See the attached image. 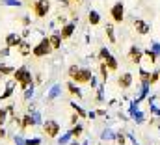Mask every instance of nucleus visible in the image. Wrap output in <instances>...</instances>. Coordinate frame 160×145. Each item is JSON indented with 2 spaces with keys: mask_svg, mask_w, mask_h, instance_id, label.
<instances>
[{
  "mask_svg": "<svg viewBox=\"0 0 160 145\" xmlns=\"http://www.w3.org/2000/svg\"><path fill=\"white\" fill-rule=\"evenodd\" d=\"M99 69H101V76H102V80L106 82V80H108V74H110V69L106 67V63H104V62H101Z\"/></svg>",
  "mask_w": 160,
  "mask_h": 145,
  "instance_id": "aec40b11",
  "label": "nucleus"
},
{
  "mask_svg": "<svg viewBox=\"0 0 160 145\" xmlns=\"http://www.w3.org/2000/svg\"><path fill=\"white\" fill-rule=\"evenodd\" d=\"M110 17H112L114 22H123V19H125V6H123V2H116L112 6Z\"/></svg>",
  "mask_w": 160,
  "mask_h": 145,
  "instance_id": "423d86ee",
  "label": "nucleus"
},
{
  "mask_svg": "<svg viewBox=\"0 0 160 145\" xmlns=\"http://www.w3.org/2000/svg\"><path fill=\"white\" fill-rule=\"evenodd\" d=\"M157 82H160V72H158V69L151 72V78H149V84H157Z\"/></svg>",
  "mask_w": 160,
  "mask_h": 145,
  "instance_id": "5701e85b",
  "label": "nucleus"
},
{
  "mask_svg": "<svg viewBox=\"0 0 160 145\" xmlns=\"http://www.w3.org/2000/svg\"><path fill=\"white\" fill-rule=\"evenodd\" d=\"M43 130H45V134H47L48 138H56V136L62 132V127H60L58 121H54V119H47V121L43 123Z\"/></svg>",
  "mask_w": 160,
  "mask_h": 145,
  "instance_id": "39448f33",
  "label": "nucleus"
},
{
  "mask_svg": "<svg viewBox=\"0 0 160 145\" xmlns=\"http://www.w3.org/2000/svg\"><path fill=\"white\" fill-rule=\"evenodd\" d=\"M75 2H80V0H75Z\"/></svg>",
  "mask_w": 160,
  "mask_h": 145,
  "instance_id": "4c0bfd02",
  "label": "nucleus"
},
{
  "mask_svg": "<svg viewBox=\"0 0 160 145\" xmlns=\"http://www.w3.org/2000/svg\"><path fill=\"white\" fill-rule=\"evenodd\" d=\"M116 143L118 145H125V136H123V134H116Z\"/></svg>",
  "mask_w": 160,
  "mask_h": 145,
  "instance_id": "bb28decb",
  "label": "nucleus"
},
{
  "mask_svg": "<svg viewBox=\"0 0 160 145\" xmlns=\"http://www.w3.org/2000/svg\"><path fill=\"white\" fill-rule=\"evenodd\" d=\"M151 48L157 52V56H160V45H158V43H151Z\"/></svg>",
  "mask_w": 160,
  "mask_h": 145,
  "instance_id": "c756f323",
  "label": "nucleus"
},
{
  "mask_svg": "<svg viewBox=\"0 0 160 145\" xmlns=\"http://www.w3.org/2000/svg\"><path fill=\"white\" fill-rule=\"evenodd\" d=\"M48 41H50V45H52L54 50H58V48L62 47V36H60V34H52V36L48 37Z\"/></svg>",
  "mask_w": 160,
  "mask_h": 145,
  "instance_id": "f3484780",
  "label": "nucleus"
},
{
  "mask_svg": "<svg viewBox=\"0 0 160 145\" xmlns=\"http://www.w3.org/2000/svg\"><path fill=\"white\" fill-rule=\"evenodd\" d=\"M106 138H108V140H116V136H114L110 130H104V132H102V140H106Z\"/></svg>",
  "mask_w": 160,
  "mask_h": 145,
  "instance_id": "a878e982",
  "label": "nucleus"
},
{
  "mask_svg": "<svg viewBox=\"0 0 160 145\" xmlns=\"http://www.w3.org/2000/svg\"><path fill=\"white\" fill-rule=\"evenodd\" d=\"M69 78L77 84H89L91 78H93V72L86 67H77V65H71L69 67Z\"/></svg>",
  "mask_w": 160,
  "mask_h": 145,
  "instance_id": "f257e3e1",
  "label": "nucleus"
},
{
  "mask_svg": "<svg viewBox=\"0 0 160 145\" xmlns=\"http://www.w3.org/2000/svg\"><path fill=\"white\" fill-rule=\"evenodd\" d=\"M75 30H77V22H65V24L62 26L60 36H62V39H69V37L75 34Z\"/></svg>",
  "mask_w": 160,
  "mask_h": 145,
  "instance_id": "9d476101",
  "label": "nucleus"
},
{
  "mask_svg": "<svg viewBox=\"0 0 160 145\" xmlns=\"http://www.w3.org/2000/svg\"><path fill=\"white\" fill-rule=\"evenodd\" d=\"M11 89H13V88H11V86H8V89H6V93L2 95V99H8V97L11 95Z\"/></svg>",
  "mask_w": 160,
  "mask_h": 145,
  "instance_id": "72a5a7b5",
  "label": "nucleus"
},
{
  "mask_svg": "<svg viewBox=\"0 0 160 145\" xmlns=\"http://www.w3.org/2000/svg\"><path fill=\"white\" fill-rule=\"evenodd\" d=\"M69 138H73V134H71V132H67L63 138H60V143H67V140H69Z\"/></svg>",
  "mask_w": 160,
  "mask_h": 145,
  "instance_id": "c85d7f7f",
  "label": "nucleus"
},
{
  "mask_svg": "<svg viewBox=\"0 0 160 145\" xmlns=\"http://www.w3.org/2000/svg\"><path fill=\"white\" fill-rule=\"evenodd\" d=\"M88 21H89V24H91V26H97V24L101 22V15H99L97 11H93V9H91V11L88 13Z\"/></svg>",
  "mask_w": 160,
  "mask_h": 145,
  "instance_id": "dca6fc26",
  "label": "nucleus"
},
{
  "mask_svg": "<svg viewBox=\"0 0 160 145\" xmlns=\"http://www.w3.org/2000/svg\"><path fill=\"white\" fill-rule=\"evenodd\" d=\"M6 113H8V110L0 108V125H2V121H4V119H6Z\"/></svg>",
  "mask_w": 160,
  "mask_h": 145,
  "instance_id": "473e14b6",
  "label": "nucleus"
},
{
  "mask_svg": "<svg viewBox=\"0 0 160 145\" xmlns=\"http://www.w3.org/2000/svg\"><path fill=\"white\" fill-rule=\"evenodd\" d=\"M30 52H32V48H30L28 41H21V43H19V54H21V56H28Z\"/></svg>",
  "mask_w": 160,
  "mask_h": 145,
  "instance_id": "6ab92c4d",
  "label": "nucleus"
},
{
  "mask_svg": "<svg viewBox=\"0 0 160 145\" xmlns=\"http://www.w3.org/2000/svg\"><path fill=\"white\" fill-rule=\"evenodd\" d=\"M34 115L32 113H26L22 119H21V128H30V127H34Z\"/></svg>",
  "mask_w": 160,
  "mask_h": 145,
  "instance_id": "ddd939ff",
  "label": "nucleus"
},
{
  "mask_svg": "<svg viewBox=\"0 0 160 145\" xmlns=\"http://www.w3.org/2000/svg\"><path fill=\"white\" fill-rule=\"evenodd\" d=\"M21 41H22V39L17 36V34H8V36H6V45H8L9 48H11V47H19Z\"/></svg>",
  "mask_w": 160,
  "mask_h": 145,
  "instance_id": "9b49d317",
  "label": "nucleus"
},
{
  "mask_svg": "<svg viewBox=\"0 0 160 145\" xmlns=\"http://www.w3.org/2000/svg\"><path fill=\"white\" fill-rule=\"evenodd\" d=\"M158 72H160V69H158Z\"/></svg>",
  "mask_w": 160,
  "mask_h": 145,
  "instance_id": "58836bf2",
  "label": "nucleus"
},
{
  "mask_svg": "<svg viewBox=\"0 0 160 145\" xmlns=\"http://www.w3.org/2000/svg\"><path fill=\"white\" fill-rule=\"evenodd\" d=\"M0 138H6V130L2 128V125H0Z\"/></svg>",
  "mask_w": 160,
  "mask_h": 145,
  "instance_id": "e433bc0d",
  "label": "nucleus"
},
{
  "mask_svg": "<svg viewBox=\"0 0 160 145\" xmlns=\"http://www.w3.org/2000/svg\"><path fill=\"white\" fill-rule=\"evenodd\" d=\"M106 37H108V41H110L112 45L118 41V39H116V32H114V24H112V22L106 24Z\"/></svg>",
  "mask_w": 160,
  "mask_h": 145,
  "instance_id": "a211bd4d",
  "label": "nucleus"
},
{
  "mask_svg": "<svg viewBox=\"0 0 160 145\" xmlns=\"http://www.w3.org/2000/svg\"><path fill=\"white\" fill-rule=\"evenodd\" d=\"M22 24H24V26H28V24H30V19H28V17H24V19H22Z\"/></svg>",
  "mask_w": 160,
  "mask_h": 145,
  "instance_id": "c9c22d12",
  "label": "nucleus"
},
{
  "mask_svg": "<svg viewBox=\"0 0 160 145\" xmlns=\"http://www.w3.org/2000/svg\"><path fill=\"white\" fill-rule=\"evenodd\" d=\"M13 80H15V82H19L22 89H26V88H30V86H32V72L28 71L26 67H21V69L13 71Z\"/></svg>",
  "mask_w": 160,
  "mask_h": 145,
  "instance_id": "f03ea898",
  "label": "nucleus"
},
{
  "mask_svg": "<svg viewBox=\"0 0 160 145\" xmlns=\"http://www.w3.org/2000/svg\"><path fill=\"white\" fill-rule=\"evenodd\" d=\"M82 132H84V128H82V125H73V128H71V134H73V138H80L82 136Z\"/></svg>",
  "mask_w": 160,
  "mask_h": 145,
  "instance_id": "412c9836",
  "label": "nucleus"
},
{
  "mask_svg": "<svg viewBox=\"0 0 160 145\" xmlns=\"http://www.w3.org/2000/svg\"><path fill=\"white\" fill-rule=\"evenodd\" d=\"M4 4H8V6H19V2L17 0H2Z\"/></svg>",
  "mask_w": 160,
  "mask_h": 145,
  "instance_id": "f704fd0d",
  "label": "nucleus"
},
{
  "mask_svg": "<svg viewBox=\"0 0 160 145\" xmlns=\"http://www.w3.org/2000/svg\"><path fill=\"white\" fill-rule=\"evenodd\" d=\"M39 143H41L39 138H34V140H28V142H26V145H39Z\"/></svg>",
  "mask_w": 160,
  "mask_h": 145,
  "instance_id": "7c9ffc66",
  "label": "nucleus"
},
{
  "mask_svg": "<svg viewBox=\"0 0 160 145\" xmlns=\"http://www.w3.org/2000/svg\"><path fill=\"white\" fill-rule=\"evenodd\" d=\"M134 28H136V32H138L140 36H147V34L151 32L149 22H145L143 19H136V21H134Z\"/></svg>",
  "mask_w": 160,
  "mask_h": 145,
  "instance_id": "1a4fd4ad",
  "label": "nucleus"
},
{
  "mask_svg": "<svg viewBox=\"0 0 160 145\" xmlns=\"http://www.w3.org/2000/svg\"><path fill=\"white\" fill-rule=\"evenodd\" d=\"M108 56H110V50H108L106 47H102V48L99 50V60H101V62H104V60H106Z\"/></svg>",
  "mask_w": 160,
  "mask_h": 145,
  "instance_id": "4be33fe9",
  "label": "nucleus"
},
{
  "mask_svg": "<svg viewBox=\"0 0 160 145\" xmlns=\"http://www.w3.org/2000/svg\"><path fill=\"white\" fill-rule=\"evenodd\" d=\"M32 9H34V15H36L38 19H43V17H47V13L50 11V2H48V0H36L34 6H32Z\"/></svg>",
  "mask_w": 160,
  "mask_h": 145,
  "instance_id": "20e7f679",
  "label": "nucleus"
},
{
  "mask_svg": "<svg viewBox=\"0 0 160 145\" xmlns=\"http://www.w3.org/2000/svg\"><path fill=\"white\" fill-rule=\"evenodd\" d=\"M54 48H52V45H50V41H48V37H43L39 43L32 48V54L36 56V58H43V56H47V54H50Z\"/></svg>",
  "mask_w": 160,
  "mask_h": 145,
  "instance_id": "7ed1b4c3",
  "label": "nucleus"
},
{
  "mask_svg": "<svg viewBox=\"0 0 160 145\" xmlns=\"http://www.w3.org/2000/svg\"><path fill=\"white\" fill-rule=\"evenodd\" d=\"M67 89H69V93L73 95V97H77V99H82V91H80L78 86H75V82L71 80V82H67Z\"/></svg>",
  "mask_w": 160,
  "mask_h": 145,
  "instance_id": "4468645a",
  "label": "nucleus"
},
{
  "mask_svg": "<svg viewBox=\"0 0 160 145\" xmlns=\"http://www.w3.org/2000/svg\"><path fill=\"white\" fill-rule=\"evenodd\" d=\"M77 123H78V113L75 112V113L71 115V125H77Z\"/></svg>",
  "mask_w": 160,
  "mask_h": 145,
  "instance_id": "2f4dec72",
  "label": "nucleus"
},
{
  "mask_svg": "<svg viewBox=\"0 0 160 145\" xmlns=\"http://www.w3.org/2000/svg\"><path fill=\"white\" fill-rule=\"evenodd\" d=\"M0 72L2 74H13V69L9 65H0Z\"/></svg>",
  "mask_w": 160,
  "mask_h": 145,
  "instance_id": "393cba45",
  "label": "nucleus"
},
{
  "mask_svg": "<svg viewBox=\"0 0 160 145\" xmlns=\"http://www.w3.org/2000/svg\"><path fill=\"white\" fill-rule=\"evenodd\" d=\"M132 82H134V76H132V72H128V71L119 74V78H118V86L121 89H128L132 86Z\"/></svg>",
  "mask_w": 160,
  "mask_h": 145,
  "instance_id": "6e6552de",
  "label": "nucleus"
},
{
  "mask_svg": "<svg viewBox=\"0 0 160 145\" xmlns=\"http://www.w3.org/2000/svg\"><path fill=\"white\" fill-rule=\"evenodd\" d=\"M104 63H106V67L110 69V72H114V71H118V67H119V63H118V58H114L112 54L104 60Z\"/></svg>",
  "mask_w": 160,
  "mask_h": 145,
  "instance_id": "f8f14e48",
  "label": "nucleus"
},
{
  "mask_svg": "<svg viewBox=\"0 0 160 145\" xmlns=\"http://www.w3.org/2000/svg\"><path fill=\"white\" fill-rule=\"evenodd\" d=\"M73 108H75V112L78 113L80 117H88V115H89V113H86V110H84V108H80V106H77L75 102H73Z\"/></svg>",
  "mask_w": 160,
  "mask_h": 145,
  "instance_id": "b1692460",
  "label": "nucleus"
},
{
  "mask_svg": "<svg viewBox=\"0 0 160 145\" xmlns=\"http://www.w3.org/2000/svg\"><path fill=\"white\" fill-rule=\"evenodd\" d=\"M104 101V97H102V88H99L97 89V102H102Z\"/></svg>",
  "mask_w": 160,
  "mask_h": 145,
  "instance_id": "cd10ccee",
  "label": "nucleus"
},
{
  "mask_svg": "<svg viewBox=\"0 0 160 145\" xmlns=\"http://www.w3.org/2000/svg\"><path fill=\"white\" fill-rule=\"evenodd\" d=\"M143 58H145L149 63H155V62L158 60V56H157V52H155L153 48H145V50H143Z\"/></svg>",
  "mask_w": 160,
  "mask_h": 145,
  "instance_id": "2eb2a0df",
  "label": "nucleus"
},
{
  "mask_svg": "<svg viewBox=\"0 0 160 145\" xmlns=\"http://www.w3.org/2000/svg\"><path fill=\"white\" fill-rule=\"evenodd\" d=\"M128 60H130L132 63H136V65H142V60H143V50H142L140 47L132 45V47L128 48Z\"/></svg>",
  "mask_w": 160,
  "mask_h": 145,
  "instance_id": "0eeeda50",
  "label": "nucleus"
}]
</instances>
